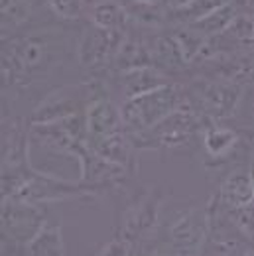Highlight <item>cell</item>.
<instances>
[{
    "instance_id": "8",
    "label": "cell",
    "mask_w": 254,
    "mask_h": 256,
    "mask_svg": "<svg viewBox=\"0 0 254 256\" xmlns=\"http://www.w3.org/2000/svg\"><path fill=\"white\" fill-rule=\"evenodd\" d=\"M36 14V0H2V40L26 30Z\"/></svg>"
},
{
    "instance_id": "3",
    "label": "cell",
    "mask_w": 254,
    "mask_h": 256,
    "mask_svg": "<svg viewBox=\"0 0 254 256\" xmlns=\"http://www.w3.org/2000/svg\"><path fill=\"white\" fill-rule=\"evenodd\" d=\"M186 100L191 108L205 120H224L234 118L240 100L244 96V87L224 83L209 77H195L184 85Z\"/></svg>"
},
{
    "instance_id": "1",
    "label": "cell",
    "mask_w": 254,
    "mask_h": 256,
    "mask_svg": "<svg viewBox=\"0 0 254 256\" xmlns=\"http://www.w3.org/2000/svg\"><path fill=\"white\" fill-rule=\"evenodd\" d=\"M79 28L46 24L2 40V104L6 114L20 102H38L52 91L81 83Z\"/></svg>"
},
{
    "instance_id": "9",
    "label": "cell",
    "mask_w": 254,
    "mask_h": 256,
    "mask_svg": "<svg viewBox=\"0 0 254 256\" xmlns=\"http://www.w3.org/2000/svg\"><path fill=\"white\" fill-rule=\"evenodd\" d=\"M87 18L100 30H124L128 12L116 0H96L89 4Z\"/></svg>"
},
{
    "instance_id": "4",
    "label": "cell",
    "mask_w": 254,
    "mask_h": 256,
    "mask_svg": "<svg viewBox=\"0 0 254 256\" xmlns=\"http://www.w3.org/2000/svg\"><path fill=\"white\" fill-rule=\"evenodd\" d=\"M211 230L209 207L203 209H178L166 226V248L180 254H193L207 248Z\"/></svg>"
},
{
    "instance_id": "6",
    "label": "cell",
    "mask_w": 254,
    "mask_h": 256,
    "mask_svg": "<svg viewBox=\"0 0 254 256\" xmlns=\"http://www.w3.org/2000/svg\"><path fill=\"white\" fill-rule=\"evenodd\" d=\"M201 144L205 154L203 158L209 164V168H222L238 152L242 144V134L234 126L221 124L219 120H209V124L203 128Z\"/></svg>"
},
{
    "instance_id": "11",
    "label": "cell",
    "mask_w": 254,
    "mask_h": 256,
    "mask_svg": "<svg viewBox=\"0 0 254 256\" xmlns=\"http://www.w3.org/2000/svg\"><path fill=\"white\" fill-rule=\"evenodd\" d=\"M89 4H91L89 0H48V10L56 18L67 24H73L87 16Z\"/></svg>"
},
{
    "instance_id": "5",
    "label": "cell",
    "mask_w": 254,
    "mask_h": 256,
    "mask_svg": "<svg viewBox=\"0 0 254 256\" xmlns=\"http://www.w3.org/2000/svg\"><path fill=\"white\" fill-rule=\"evenodd\" d=\"M42 203H32L24 199H4L2 205V250H6L10 244L16 248L32 242V238L44 226V211L40 207Z\"/></svg>"
},
{
    "instance_id": "2",
    "label": "cell",
    "mask_w": 254,
    "mask_h": 256,
    "mask_svg": "<svg viewBox=\"0 0 254 256\" xmlns=\"http://www.w3.org/2000/svg\"><path fill=\"white\" fill-rule=\"evenodd\" d=\"M184 102H186L184 85L170 81L164 87L124 100L120 104L122 124L126 130H130V134L148 130L168 114H172L176 108H180Z\"/></svg>"
},
{
    "instance_id": "7",
    "label": "cell",
    "mask_w": 254,
    "mask_h": 256,
    "mask_svg": "<svg viewBox=\"0 0 254 256\" xmlns=\"http://www.w3.org/2000/svg\"><path fill=\"white\" fill-rule=\"evenodd\" d=\"M219 201L228 209H238L254 203V174L250 162L236 164L222 178L221 188L217 193Z\"/></svg>"
},
{
    "instance_id": "10",
    "label": "cell",
    "mask_w": 254,
    "mask_h": 256,
    "mask_svg": "<svg viewBox=\"0 0 254 256\" xmlns=\"http://www.w3.org/2000/svg\"><path fill=\"white\" fill-rule=\"evenodd\" d=\"M30 254H64L65 244L58 224H44L26 248Z\"/></svg>"
}]
</instances>
